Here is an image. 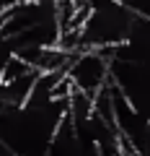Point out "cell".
Wrapping results in <instances>:
<instances>
[{
    "label": "cell",
    "instance_id": "6da1fadb",
    "mask_svg": "<svg viewBox=\"0 0 150 156\" xmlns=\"http://www.w3.org/2000/svg\"><path fill=\"white\" fill-rule=\"evenodd\" d=\"M135 13L124 0H114L101 8H91L80 23V50H114L127 39Z\"/></svg>",
    "mask_w": 150,
    "mask_h": 156
},
{
    "label": "cell",
    "instance_id": "7a4b0ae2",
    "mask_svg": "<svg viewBox=\"0 0 150 156\" xmlns=\"http://www.w3.org/2000/svg\"><path fill=\"white\" fill-rule=\"evenodd\" d=\"M109 68H111V50H78L67 62L65 76L75 91L96 96L109 83Z\"/></svg>",
    "mask_w": 150,
    "mask_h": 156
},
{
    "label": "cell",
    "instance_id": "3957f363",
    "mask_svg": "<svg viewBox=\"0 0 150 156\" xmlns=\"http://www.w3.org/2000/svg\"><path fill=\"white\" fill-rule=\"evenodd\" d=\"M111 57L140 62V65L150 68V18L148 16H135L127 39L111 50Z\"/></svg>",
    "mask_w": 150,
    "mask_h": 156
},
{
    "label": "cell",
    "instance_id": "277c9868",
    "mask_svg": "<svg viewBox=\"0 0 150 156\" xmlns=\"http://www.w3.org/2000/svg\"><path fill=\"white\" fill-rule=\"evenodd\" d=\"M124 5H127L135 16H148L150 18V0H124Z\"/></svg>",
    "mask_w": 150,
    "mask_h": 156
}]
</instances>
